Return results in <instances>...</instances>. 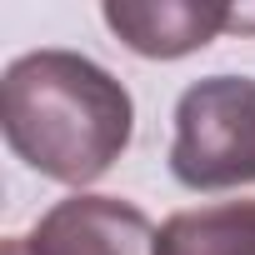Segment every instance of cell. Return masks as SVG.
Returning a JSON list of instances; mask_svg holds the SVG:
<instances>
[{"label":"cell","instance_id":"cell-1","mask_svg":"<svg viewBox=\"0 0 255 255\" xmlns=\"http://www.w3.org/2000/svg\"><path fill=\"white\" fill-rule=\"evenodd\" d=\"M5 145L60 185L100 180L130 145L135 105L105 65L75 50H30L0 80Z\"/></svg>","mask_w":255,"mask_h":255},{"label":"cell","instance_id":"cell-2","mask_svg":"<svg viewBox=\"0 0 255 255\" xmlns=\"http://www.w3.org/2000/svg\"><path fill=\"white\" fill-rule=\"evenodd\" d=\"M170 175L185 190L255 185V80L210 75L175 100Z\"/></svg>","mask_w":255,"mask_h":255},{"label":"cell","instance_id":"cell-3","mask_svg":"<svg viewBox=\"0 0 255 255\" xmlns=\"http://www.w3.org/2000/svg\"><path fill=\"white\" fill-rule=\"evenodd\" d=\"M30 255H155V225L145 210L115 195H70L40 215L25 235Z\"/></svg>","mask_w":255,"mask_h":255},{"label":"cell","instance_id":"cell-4","mask_svg":"<svg viewBox=\"0 0 255 255\" xmlns=\"http://www.w3.org/2000/svg\"><path fill=\"white\" fill-rule=\"evenodd\" d=\"M105 25L145 60H180L235 30V10L215 0H105Z\"/></svg>","mask_w":255,"mask_h":255},{"label":"cell","instance_id":"cell-5","mask_svg":"<svg viewBox=\"0 0 255 255\" xmlns=\"http://www.w3.org/2000/svg\"><path fill=\"white\" fill-rule=\"evenodd\" d=\"M155 255H255V200L180 210L155 230Z\"/></svg>","mask_w":255,"mask_h":255},{"label":"cell","instance_id":"cell-6","mask_svg":"<svg viewBox=\"0 0 255 255\" xmlns=\"http://www.w3.org/2000/svg\"><path fill=\"white\" fill-rule=\"evenodd\" d=\"M5 255H30V250H25V235H10V240H5Z\"/></svg>","mask_w":255,"mask_h":255}]
</instances>
